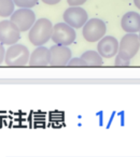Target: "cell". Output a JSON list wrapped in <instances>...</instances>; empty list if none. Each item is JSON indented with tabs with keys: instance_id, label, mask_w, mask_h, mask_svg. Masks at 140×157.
<instances>
[{
	"instance_id": "cell-19",
	"label": "cell",
	"mask_w": 140,
	"mask_h": 157,
	"mask_svg": "<svg viewBox=\"0 0 140 157\" xmlns=\"http://www.w3.org/2000/svg\"><path fill=\"white\" fill-rule=\"evenodd\" d=\"M5 57H6V50H5V46H3L2 43H0V65L2 63V61L5 60Z\"/></svg>"
},
{
	"instance_id": "cell-4",
	"label": "cell",
	"mask_w": 140,
	"mask_h": 157,
	"mask_svg": "<svg viewBox=\"0 0 140 157\" xmlns=\"http://www.w3.org/2000/svg\"><path fill=\"white\" fill-rule=\"evenodd\" d=\"M140 50V40L137 33H126L119 44L118 55L123 59L130 61Z\"/></svg>"
},
{
	"instance_id": "cell-3",
	"label": "cell",
	"mask_w": 140,
	"mask_h": 157,
	"mask_svg": "<svg viewBox=\"0 0 140 157\" xmlns=\"http://www.w3.org/2000/svg\"><path fill=\"white\" fill-rule=\"evenodd\" d=\"M107 33V25L100 18H91L82 27L83 38L90 43L98 42Z\"/></svg>"
},
{
	"instance_id": "cell-5",
	"label": "cell",
	"mask_w": 140,
	"mask_h": 157,
	"mask_svg": "<svg viewBox=\"0 0 140 157\" xmlns=\"http://www.w3.org/2000/svg\"><path fill=\"white\" fill-rule=\"evenodd\" d=\"M76 38H77V33H76L75 28L66 24L65 22L57 23L53 26L51 40L57 45L69 46L75 42Z\"/></svg>"
},
{
	"instance_id": "cell-16",
	"label": "cell",
	"mask_w": 140,
	"mask_h": 157,
	"mask_svg": "<svg viewBox=\"0 0 140 157\" xmlns=\"http://www.w3.org/2000/svg\"><path fill=\"white\" fill-rule=\"evenodd\" d=\"M67 66H69V67H85V63L82 60L81 57H73L70 59Z\"/></svg>"
},
{
	"instance_id": "cell-11",
	"label": "cell",
	"mask_w": 140,
	"mask_h": 157,
	"mask_svg": "<svg viewBox=\"0 0 140 157\" xmlns=\"http://www.w3.org/2000/svg\"><path fill=\"white\" fill-rule=\"evenodd\" d=\"M121 27L127 33H137L140 31V14L129 11L121 18Z\"/></svg>"
},
{
	"instance_id": "cell-1",
	"label": "cell",
	"mask_w": 140,
	"mask_h": 157,
	"mask_svg": "<svg viewBox=\"0 0 140 157\" xmlns=\"http://www.w3.org/2000/svg\"><path fill=\"white\" fill-rule=\"evenodd\" d=\"M53 24L48 18H39L29 29L28 39L35 46H42L52 38Z\"/></svg>"
},
{
	"instance_id": "cell-2",
	"label": "cell",
	"mask_w": 140,
	"mask_h": 157,
	"mask_svg": "<svg viewBox=\"0 0 140 157\" xmlns=\"http://www.w3.org/2000/svg\"><path fill=\"white\" fill-rule=\"evenodd\" d=\"M30 53L29 50L23 44H13L6 51L5 61L8 66L11 67H21L29 63Z\"/></svg>"
},
{
	"instance_id": "cell-12",
	"label": "cell",
	"mask_w": 140,
	"mask_h": 157,
	"mask_svg": "<svg viewBox=\"0 0 140 157\" xmlns=\"http://www.w3.org/2000/svg\"><path fill=\"white\" fill-rule=\"evenodd\" d=\"M51 61V53L50 48L45 46H37L36 50L30 54L29 58V65L31 67H45L50 65Z\"/></svg>"
},
{
	"instance_id": "cell-13",
	"label": "cell",
	"mask_w": 140,
	"mask_h": 157,
	"mask_svg": "<svg viewBox=\"0 0 140 157\" xmlns=\"http://www.w3.org/2000/svg\"><path fill=\"white\" fill-rule=\"evenodd\" d=\"M85 67H100L103 65V58L97 51H86L81 55Z\"/></svg>"
},
{
	"instance_id": "cell-15",
	"label": "cell",
	"mask_w": 140,
	"mask_h": 157,
	"mask_svg": "<svg viewBox=\"0 0 140 157\" xmlns=\"http://www.w3.org/2000/svg\"><path fill=\"white\" fill-rule=\"evenodd\" d=\"M16 7L18 8H27V9H31L35 6L38 5L39 0H13Z\"/></svg>"
},
{
	"instance_id": "cell-22",
	"label": "cell",
	"mask_w": 140,
	"mask_h": 157,
	"mask_svg": "<svg viewBox=\"0 0 140 157\" xmlns=\"http://www.w3.org/2000/svg\"><path fill=\"white\" fill-rule=\"evenodd\" d=\"M138 36H139V40H140V31H139V35H138Z\"/></svg>"
},
{
	"instance_id": "cell-8",
	"label": "cell",
	"mask_w": 140,
	"mask_h": 157,
	"mask_svg": "<svg viewBox=\"0 0 140 157\" xmlns=\"http://www.w3.org/2000/svg\"><path fill=\"white\" fill-rule=\"evenodd\" d=\"M21 39V30L11 21L0 22V43L3 45H13Z\"/></svg>"
},
{
	"instance_id": "cell-7",
	"label": "cell",
	"mask_w": 140,
	"mask_h": 157,
	"mask_svg": "<svg viewBox=\"0 0 140 157\" xmlns=\"http://www.w3.org/2000/svg\"><path fill=\"white\" fill-rule=\"evenodd\" d=\"M64 22L75 29H79L88 21V12L81 7H70L63 14Z\"/></svg>"
},
{
	"instance_id": "cell-10",
	"label": "cell",
	"mask_w": 140,
	"mask_h": 157,
	"mask_svg": "<svg viewBox=\"0 0 140 157\" xmlns=\"http://www.w3.org/2000/svg\"><path fill=\"white\" fill-rule=\"evenodd\" d=\"M120 42L113 36H105L97 43V52L103 58H112L119 53Z\"/></svg>"
},
{
	"instance_id": "cell-6",
	"label": "cell",
	"mask_w": 140,
	"mask_h": 157,
	"mask_svg": "<svg viewBox=\"0 0 140 157\" xmlns=\"http://www.w3.org/2000/svg\"><path fill=\"white\" fill-rule=\"evenodd\" d=\"M10 21L13 22L21 30V33L28 31L33 24L36 23V14L31 9L27 8H20L18 10L14 11V13L10 16Z\"/></svg>"
},
{
	"instance_id": "cell-17",
	"label": "cell",
	"mask_w": 140,
	"mask_h": 157,
	"mask_svg": "<svg viewBox=\"0 0 140 157\" xmlns=\"http://www.w3.org/2000/svg\"><path fill=\"white\" fill-rule=\"evenodd\" d=\"M114 65L116 67H128V66H130V61L126 60V59H123L122 57L116 55L115 59H114Z\"/></svg>"
},
{
	"instance_id": "cell-18",
	"label": "cell",
	"mask_w": 140,
	"mask_h": 157,
	"mask_svg": "<svg viewBox=\"0 0 140 157\" xmlns=\"http://www.w3.org/2000/svg\"><path fill=\"white\" fill-rule=\"evenodd\" d=\"M88 0H67V3L70 7H81Z\"/></svg>"
},
{
	"instance_id": "cell-21",
	"label": "cell",
	"mask_w": 140,
	"mask_h": 157,
	"mask_svg": "<svg viewBox=\"0 0 140 157\" xmlns=\"http://www.w3.org/2000/svg\"><path fill=\"white\" fill-rule=\"evenodd\" d=\"M134 3H135L136 7L140 10V0H134Z\"/></svg>"
},
{
	"instance_id": "cell-20",
	"label": "cell",
	"mask_w": 140,
	"mask_h": 157,
	"mask_svg": "<svg viewBox=\"0 0 140 157\" xmlns=\"http://www.w3.org/2000/svg\"><path fill=\"white\" fill-rule=\"evenodd\" d=\"M41 1L49 6H54V5H57V3L60 2V0H41Z\"/></svg>"
},
{
	"instance_id": "cell-9",
	"label": "cell",
	"mask_w": 140,
	"mask_h": 157,
	"mask_svg": "<svg viewBox=\"0 0 140 157\" xmlns=\"http://www.w3.org/2000/svg\"><path fill=\"white\" fill-rule=\"evenodd\" d=\"M51 53V61L50 65L54 66V67H63V66H67L69 60L72 58V53L68 46L64 45H55L50 48Z\"/></svg>"
},
{
	"instance_id": "cell-14",
	"label": "cell",
	"mask_w": 140,
	"mask_h": 157,
	"mask_svg": "<svg viewBox=\"0 0 140 157\" xmlns=\"http://www.w3.org/2000/svg\"><path fill=\"white\" fill-rule=\"evenodd\" d=\"M15 3L13 0H0V16L10 17L14 13Z\"/></svg>"
}]
</instances>
